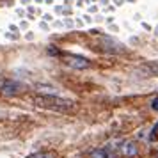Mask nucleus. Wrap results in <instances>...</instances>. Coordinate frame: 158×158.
<instances>
[{"instance_id": "9", "label": "nucleus", "mask_w": 158, "mask_h": 158, "mask_svg": "<svg viewBox=\"0 0 158 158\" xmlns=\"http://www.w3.org/2000/svg\"><path fill=\"white\" fill-rule=\"evenodd\" d=\"M156 131H158V123L155 124V128L151 130V135L148 137V139H149V140H155V135H156Z\"/></svg>"}, {"instance_id": "2", "label": "nucleus", "mask_w": 158, "mask_h": 158, "mask_svg": "<svg viewBox=\"0 0 158 158\" xmlns=\"http://www.w3.org/2000/svg\"><path fill=\"white\" fill-rule=\"evenodd\" d=\"M64 62L73 69H87L91 66V60H87L85 57H80V55H68Z\"/></svg>"}, {"instance_id": "3", "label": "nucleus", "mask_w": 158, "mask_h": 158, "mask_svg": "<svg viewBox=\"0 0 158 158\" xmlns=\"http://www.w3.org/2000/svg\"><path fill=\"white\" fill-rule=\"evenodd\" d=\"M20 91H22V84L15 82V80H6L0 85V93L4 94V96H16Z\"/></svg>"}, {"instance_id": "1", "label": "nucleus", "mask_w": 158, "mask_h": 158, "mask_svg": "<svg viewBox=\"0 0 158 158\" xmlns=\"http://www.w3.org/2000/svg\"><path fill=\"white\" fill-rule=\"evenodd\" d=\"M32 101L37 107L48 108V110H57V112H66V110H71L75 107V103L71 100L59 98L55 94H36V96H32Z\"/></svg>"}, {"instance_id": "7", "label": "nucleus", "mask_w": 158, "mask_h": 158, "mask_svg": "<svg viewBox=\"0 0 158 158\" xmlns=\"http://www.w3.org/2000/svg\"><path fill=\"white\" fill-rule=\"evenodd\" d=\"M91 158H110V155L107 153L105 148H96L91 151Z\"/></svg>"}, {"instance_id": "6", "label": "nucleus", "mask_w": 158, "mask_h": 158, "mask_svg": "<svg viewBox=\"0 0 158 158\" xmlns=\"http://www.w3.org/2000/svg\"><path fill=\"white\" fill-rule=\"evenodd\" d=\"M137 144L133 140H123L121 144V155L124 158H135L137 156Z\"/></svg>"}, {"instance_id": "4", "label": "nucleus", "mask_w": 158, "mask_h": 158, "mask_svg": "<svg viewBox=\"0 0 158 158\" xmlns=\"http://www.w3.org/2000/svg\"><path fill=\"white\" fill-rule=\"evenodd\" d=\"M139 77H156L158 75V62H146L135 69Z\"/></svg>"}, {"instance_id": "10", "label": "nucleus", "mask_w": 158, "mask_h": 158, "mask_svg": "<svg viewBox=\"0 0 158 158\" xmlns=\"http://www.w3.org/2000/svg\"><path fill=\"white\" fill-rule=\"evenodd\" d=\"M151 108L158 112V96H156V98H153V101H151Z\"/></svg>"}, {"instance_id": "8", "label": "nucleus", "mask_w": 158, "mask_h": 158, "mask_svg": "<svg viewBox=\"0 0 158 158\" xmlns=\"http://www.w3.org/2000/svg\"><path fill=\"white\" fill-rule=\"evenodd\" d=\"M55 155L52 151H39V153H34V155H29L27 158H53Z\"/></svg>"}, {"instance_id": "5", "label": "nucleus", "mask_w": 158, "mask_h": 158, "mask_svg": "<svg viewBox=\"0 0 158 158\" xmlns=\"http://www.w3.org/2000/svg\"><path fill=\"white\" fill-rule=\"evenodd\" d=\"M101 44H103V50L110 52V53H121V52H124L123 43L115 41V39H110V37H105V39L101 41Z\"/></svg>"}]
</instances>
